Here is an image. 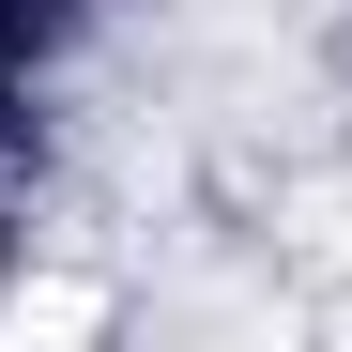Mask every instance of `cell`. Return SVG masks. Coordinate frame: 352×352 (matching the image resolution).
<instances>
[{
    "instance_id": "obj_1",
    "label": "cell",
    "mask_w": 352,
    "mask_h": 352,
    "mask_svg": "<svg viewBox=\"0 0 352 352\" xmlns=\"http://www.w3.org/2000/svg\"><path fill=\"white\" fill-rule=\"evenodd\" d=\"M0 322H16V337H92V322H123V291H107V276H31Z\"/></svg>"
}]
</instances>
